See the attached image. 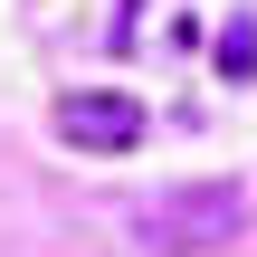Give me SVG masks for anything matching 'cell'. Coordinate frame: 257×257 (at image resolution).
Listing matches in <instances>:
<instances>
[{
  "mask_svg": "<svg viewBox=\"0 0 257 257\" xmlns=\"http://www.w3.org/2000/svg\"><path fill=\"white\" fill-rule=\"evenodd\" d=\"M134 219H143L153 248H219L229 229H248V181H172Z\"/></svg>",
  "mask_w": 257,
  "mask_h": 257,
  "instance_id": "cell-1",
  "label": "cell"
},
{
  "mask_svg": "<svg viewBox=\"0 0 257 257\" xmlns=\"http://www.w3.org/2000/svg\"><path fill=\"white\" fill-rule=\"evenodd\" d=\"M57 143L67 153H134L143 143V105L124 86H67L57 95Z\"/></svg>",
  "mask_w": 257,
  "mask_h": 257,
  "instance_id": "cell-2",
  "label": "cell"
},
{
  "mask_svg": "<svg viewBox=\"0 0 257 257\" xmlns=\"http://www.w3.org/2000/svg\"><path fill=\"white\" fill-rule=\"evenodd\" d=\"M219 76H229V86H248V76H257V19H248V10L219 19Z\"/></svg>",
  "mask_w": 257,
  "mask_h": 257,
  "instance_id": "cell-3",
  "label": "cell"
}]
</instances>
